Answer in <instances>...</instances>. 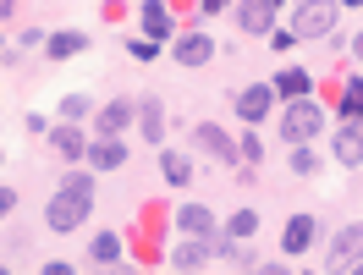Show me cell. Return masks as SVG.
I'll list each match as a JSON object with an SVG mask.
<instances>
[{"label": "cell", "instance_id": "cell-22", "mask_svg": "<svg viewBox=\"0 0 363 275\" xmlns=\"http://www.w3.org/2000/svg\"><path fill=\"white\" fill-rule=\"evenodd\" d=\"M341 116H347V121H363V83H358V77H352L347 94H341Z\"/></svg>", "mask_w": 363, "mask_h": 275}, {"label": "cell", "instance_id": "cell-5", "mask_svg": "<svg viewBox=\"0 0 363 275\" xmlns=\"http://www.w3.org/2000/svg\"><path fill=\"white\" fill-rule=\"evenodd\" d=\"M177 67H209V55H215V39L209 33H187V39H177Z\"/></svg>", "mask_w": 363, "mask_h": 275}, {"label": "cell", "instance_id": "cell-9", "mask_svg": "<svg viewBox=\"0 0 363 275\" xmlns=\"http://www.w3.org/2000/svg\"><path fill=\"white\" fill-rule=\"evenodd\" d=\"M314 237H319L314 215H292V226H286V237H281V248H286V253H308V248H314Z\"/></svg>", "mask_w": 363, "mask_h": 275}, {"label": "cell", "instance_id": "cell-18", "mask_svg": "<svg viewBox=\"0 0 363 275\" xmlns=\"http://www.w3.org/2000/svg\"><path fill=\"white\" fill-rule=\"evenodd\" d=\"M160 171H165V182H171V187H187V182H193V160H187V155H171V149L160 155Z\"/></svg>", "mask_w": 363, "mask_h": 275}, {"label": "cell", "instance_id": "cell-4", "mask_svg": "<svg viewBox=\"0 0 363 275\" xmlns=\"http://www.w3.org/2000/svg\"><path fill=\"white\" fill-rule=\"evenodd\" d=\"M133 121H138V105H133V99H116V105H105V111L94 116V133H99V138H121Z\"/></svg>", "mask_w": 363, "mask_h": 275}, {"label": "cell", "instance_id": "cell-7", "mask_svg": "<svg viewBox=\"0 0 363 275\" xmlns=\"http://www.w3.org/2000/svg\"><path fill=\"white\" fill-rule=\"evenodd\" d=\"M209 259H215V242H204V237L177 242V253H171V264H177V270H204Z\"/></svg>", "mask_w": 363, "mask_h": 275}, {"label": "cell", "instance_id": "cell-29", "mask_svg": "<svg viewBox=\"0 0 363 275\" xmlns=\"http://www.w3.org/2000/svg\"><path fill=\"white\" fill-rule=\"evenodd\" d=\"M11 11H17V0H0V17H11Z\"/></svg>", "mask_w": 363, "mask_h": 275}, {"label": "cell", "instance_id": "cell-27", "mask_svg": "<svg viewBox=\"0 0 363 275\" xmlns=\"http://www.w3.org/2000/svg\"><path fill=\"white\" fill-rule=\"evenodd\" d=\"M61 111H67V116H83V111H89V94H72V99L61 105Z\"/></svg>", "mask_w": 363, "mask_h": 275}, {"label": "cell", "instance_id": "cell-12", "mask_svg": "<svg viewBox=\"0 0 363 275\" xmlns=\"http://www.w3.org/2000/svg\"><path fill=\"white\" fill-rule=\"evenodd\" d=\"M199 143H204V149H209L220 165H237V160H242V149H237V143H231L220 127H199Z\"/></svg>", "mask_w": 363, "mask_h": 275}, {"label": "cell", "instance_id": "cell-33", "mask_svg": "<svg viewBox=\"0 0 363 275\" xmlns=\"http://www.w3.org/2000/svg\"><path fill=\"white\" fill-rule=\"evenodd\" d=\"M341 6H363V0H341Z\"/></svg>", "mask_w": 363, "mask_h": 275}, {"label": "cell", "instance_id": "cell-30", "mask_svg": "<svg viewBox=\"0 0 363 275\" xmlns=\"http://www.w3.org/2000/svg\"><path fill=\"white\" fill-rule=\"evenodd\" d=\"M199 6H204V11H220V6H226V0H199Z\"/></svg>", "mask_w": 363, "mask_h": 275}, {"label": "cell", "instance_id": "cell-3", "mask_svg": "<svg viewBox=\"0 0 363 275\" xmlns=\"http://www.w3.org/2000/svg\"><path fill=\"white\" fill-rule=\"evenodd\" d=\"M330 28H336V0H303L297 6V23H292L297 39H325Z\"/></svg>", "mask_w": 363, "mask_h": 275}, {"label": "cell", "instance_id": "cell-19", "mask_svg": "<svg viewBox=\"0 0 363 275\" xmlns=\"http://www.w3.org/2000/svg\"><path fill=\"white\" fill-rule=\"evenodd\" d=\"M143 33H149V39H165V33H171V17H165L160 0H143Z\"/></svg>", "mask_w": 363, "mask_h": 275}, {"label": "cell", "instance_id": "cell-28", "mask_svg": "<svg viewBox=\"0 0 363 275\" xmlns=\"http://www.w3.org/2000/svg\"><path fill=\"white\" fill-rule=\"evenodd\" d=\"M11 209H17V193H11V187H0V220H6Z\"/></svg>", "mask_w": 363, "mask_h": 275}, {"label": "cell", "instance_id": "cell-20", "mask_svg": "<svg viewBox=\"0 0 363 275\" xmlns=\"http://www.w3.org/2000/svg\"><path fill=\"white\" fill-rule=\"evenodd\" d=\"M89 259L94 264H116V259H121V237H116V231H99L94 248H89Z\"/></svg>", "mask_w": 363, "mask_h": 275}, {"label": "cell", "instance_id": "cell-23", "mask_svg": "<svg viewBox=\"0 0 363 275\" xmlns=\"http://www.w3.org/2000/svg\"><path fill=\"white\" fill-rule=\"evenodd\" d=\"M292 171H297V176H314V171H319V160H314L308 143H292Z\"/></svg>", "mask_w": 363, "mask_h": 275}, {"label": "cell", "instance_id": "cell-31", "mask_svg": "<svg viewBox=\"0 0 363 275\" xmlns=\"http://www.w3.org/2000/svg\"><path fill=\"white\" fill-rule=\"evenodd\" d=\"M352 50H358V61H363V33H358V39H352Z\"/></svg>", "mask_w": 363, "mask_h": 275}, {"label": "cell", "instance_id": "cell-21", "mask_svg": "<svg viewBox=\"0 0 363 275\" xmlns=\"http://www.w3.org/2000/svg\"><path fill=\"white\" fill-rule=\"evenodd\" d=\"M83 45H89V39H83V33H72V28H67V33H55V39H50V55H55V61H67V55H77Z\"/></svg>", "mask_w": 363, "mask_h": 275}, {"label": "cell", "instance_id": "cell-10", "mask_svg": "<svg viewBox=\"0 0 363 275\" xmlns=\"http://www.w3.org/2000/svg\"><path fill=\"white\" fill-rule=\"evenodd\" d=\"M352 259H363V226H347L336 242H330V264H336V270H347Z\"/></svg>", "mask_w": 363, "mask_h": 275}, {"label": "cell", "instance_id": "cell-17", "mask_svg": "<svg viewBox=\"0 0 363 275\" xmlns=\"http://www.w3.org/2000/svg\"><path fill=\"white\" fill-rule=\"evenodd\" d=\"M275 94H286V99H303V94H314V77H308V72H297V67H286L281 77H275Z\"/></svg>", "mask_w": 363, "mask_h": 275}, {"label": "cell", "instance_id": "cell-24", "mask_svg": "<svg viewBox=\"0 0 363 275\" xmlns=\"http://www.w3.org/2000/svg\"><path fill=\"white\" fill-rule=\"evenodd\" d=\"M253 226H259V215H253V209H237L226 220V237H253Z\"/></svg>", "mask_w": 363, "mask_h": 275}, {"label": "cell", "instance_id": "cell-15", "mask_svg": "<svg viewBox=\"0 0 363 275\" xmlns=\"http://www.w3.org/2000/svg\"><path fill=\"white\" fill-rule=\"evenodd\" d=\"M89 160H94V171H116V165L127 160V143H121V138H99L89 149Z\"/></svg>", "mask_w": 363, "mask_h": 275}, {"label": "cell", "instance_id": "cell-11", "mask_svg": "<svg viewBox=\"0 0 363 275\" xmlns=\"http://www.w3.org/2000/svg\"><path fill=\"white\" fill-rule=\"evenodd\" d=\"M336 160L341 165H363V121H347L336 133Z\"/></svg>", "mask_w": 363, "mask_h": 275}, {"label": "cell", "instance_id": "cell-14", "mask_svg": "<svg viewBox=\"0 0 363 275\" xmlns=\"http://www.w3.org/2000/svg\"><path fill=\"white\" fill-rule=\"evenodd\" d=\"M177 226L187 231V237H215V215H209L204 204H182V215H177Z\"/></svg>", "mask_w": 363, "mask_h": 275}, {"label": "cell", "instance_id": "cell-6", "mask_svg": "<svg viewBox=\"0 0 363 275\" xmlns=\"http://www.w3.org/2000/svg\"><path fill=\"white\" fill-rule=\"evenodd\" d=\"M270 83H253V89H242L237 94V116H242V121H264V116H270Z\"/></svg>", "mask_w": 363, "mask_h": 275}, {"label": "cell", "instance_id": "cell-34", "mask_svg": "<svg viewBox=\"0 0 363 275\" xmlns=\"http://www.w3.org/2000/svg\"><path fill=\"white\" fill-rule=\"evenodd\" d=\"M270 6H281V0H270Z\"/></svg>", "mask_w": 363, "mask_h": 275}, {"label": "cell", "instance_id": "cell-16", "mask_svg": "<svg viewBox=\"0 0 363 275\" xmlns=\"http://www.w3.org/2000/svg\"><path fill=\"white\" fill-rule=\"evenodd\" d=\"M50 143H55V155H61V160H83V155H89V143H83V133H77V127H55V133H50Z\"/></svg>", "mask_w": 363, "mask_h": 275}, {"label": "cell", "instance_id": "cell-26", "mask_svg": "<svg viewBox=\"0 0 363 275\" xmlns=\"http://www.w3.org/2000/svg\"><path fill=\"white\" fill-rule=\"evenodd\" d=\"M270 45H275V50H292V45H297V33H292V28H275Z\"/></svg>", "mask_w": 363, "mask_h": 275}, {"label": "cell", "instance_id": "cell-1", "mask_svg": "<svg viewBox=\"0 0 363 275\" xmlns=\"http://www.w3.org/2000/svg\"><path fill=\"white\" fill-rule=\"evenodd\" d=\"M89 209H94V176L89 171H67V182H61V193L50 198L45 220H50V231H77Z\"/></svg>", "mask_w": 363, "mask_h": 275}, {"label": "cell", "instance_id": "cell-8", "mask_svg": "<svg viewBox=\"0 0 363 275\" xmlns=\"http://www.w3.org/2000/svg\"><path fill=\"white\" fill-rule=\"evenodd\" d=\"M138 133L149 138V143L165 138V105H160L155 94H149V99H138Z\"/></svg>", "mask_w": 363, "mask_h": 275}, {"label": "cell", "instance_id": "cell-25", "mask_svg": "<svg viewBox=\"0 0 363 275\" xmlns=\"http://www.w3.org/2000/svg\"><path fill=\"white\" fill-rule=\"evenodd\" d=\"M237 149H242V160H248V165H259V160H264V143H259V138H242V143H237Z\"/></svg>", "mask_w": 363, "mask_h": 275}, {"label": "cell", "instance_id": "cell-2", "mask_svg": "<svg viewBox=\"0 0 363 275\" xmlns=\"http://www.w3.org/2000/svg\"><path fill=\"white\" fill-rule=\"evenodd\" d=\"M319 127H325V111L314 105V94H303V99H292V105L281 111V138H286V143H308Z\"/></svg>", "mask_w": 363, "mask_h": 275}, {"label": "cell", "instance_id": "cell-13", "mask_svg": "<svg viewBox=\"0 0 363 275\" xmlns=\"http://www.w3.org/2000/svg\"><path fill=\"white\" fill-rule=\"evenodd\" d=\"M237 23L248 28V33H270V23H275V6H270V0H242Z\"/></svg>", "mask_w": 363, "mask_h": 275}, {"label": "cell", "instance_id": "cell-32", "mask_svg": "<svg viewBox=\"0 0 363 275\" xmlns=\"http://www.w3.org/2000/svg\"><path fill=\"white\" fill-rule=\"evenodd\" d=\"M347 270H358V275H363V259H352V264H347Z\"/></svg>", "mask_w": 363, "mask_h": 275}]
</instances>
